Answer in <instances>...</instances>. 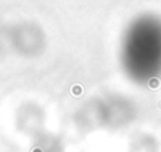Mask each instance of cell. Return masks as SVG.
Masks as SVG:
<instances>
[{"instance_id": "cell-1", "label": "cell", "mask_w": 161, "mask_h": 152, "mask_svg": "<svg viewBox=\"0 0 161 152\" xmlns=\"http://www.w3.org/2000/svg\"><path fill=\"white\" fill-rule=\"evenodd\" d=\"M123 66L134 81L150 82L161 76V20H136L123 41Z\"/></svg>"}, {"instance_id": "cell-2", "label": "cell", "mask_w": 161, "mask_h": 152, "mask_svg": "<svg viewBox=\"0 0 161 152\" xmlns=\"http://www.w3.org/2000/svg\"><path fill=\"white\" fill-rule=\"evenodd\" d=\"M44 121V111L39 105H36L33 102H29L27 105L21 108V118L19 122L21 124V129L26 134H29L31 137H39L43 132Z\"/></svg>"}, {"instance_id": "cell-3", "label": "cell", "mask_w": 161, "mask_h": 152, "mask_svg": "<svg viewBox=\"0 0 161 152\" xmlns=\"http://www.w3.org/2000/svg\"><path fill=\"white\" fill-rule=\"evenodd\" d=\"M33 152H64V147L59 137L53 134H40L36 137Z\"/></svg>"}]
</instances>
